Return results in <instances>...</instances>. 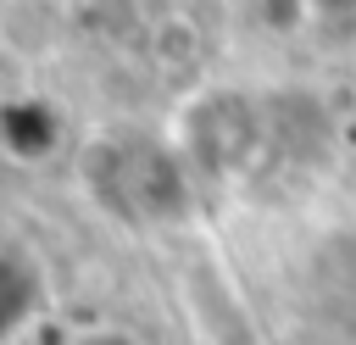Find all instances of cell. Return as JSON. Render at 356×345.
<instances>
[{"instance_id":"cell-1","label":"cell","mask_w":356,"mask_h":345,"mask_svg":"<svg viewBox=\"0 0 356 345\" xmlns=\"http://www.w3.org/2000/svg\"><path fill=\"white\" fill-rule=\"evenodd\" d=\"M83 345H128V339H117V334H95V339H83Z\"/></svg>"}]
</instances>
